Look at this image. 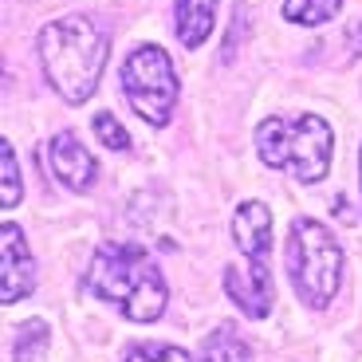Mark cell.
I'll return each instance as SVG.
<instances>
[{
    "instance_id": "obj_1",
    "label": "cell",
    "mask_w": 362,
    "mask_h": 362,
    "mask_svg": "<svg viewBox=\"0 0 362 362\" xmlns=\"http://www.w3.org/2000/svg\"><path fill=\"white\" fill-rule=\"evenodd\" d=\"M87 291L122 308V315L134 319V323H154L165 311V296H170L150 252L138 245H127V240L103 245L90 256Z\"/></svg>"
},
{
    "instance_id": "obj_2",
    "label": "cell",
    "mask_w": 362,
    "mask_h": 362,
    "mask_svg": "<svg viewBox=\"0 0 362 362\" xmlns=\"http://www.w3.org/2000/svg\"><path fill=\"white\" fill-rule=\"evenodd\" d=\"M44 75L67 103H87L107 67V36L87 16H64L40 32Z\"/></svg>"
},
{
    "instance_id": "obj_3",
    "label": "cell",
    "mask_w": 362,
    "mask_h": 362,
    "mask_svg": "<svg viewBox=\"0 0 362 362\" xmlns=\"http://www.w3.org/2000/svg\"><path fill=\"white\" fill-rule=\"evenodd\" d=\"M256 150L272 170H288L299 181H323L331 165V127L319 115L264 118L256 127Z\"/></svg>"
},
{
    "instance_id": "obj_4",
    "label": "cell",
    "mask_w": 362,
    "mask_h": 362,
    "mask_svg": "<svg viewBox=\"0 0 362 362\" xmlns=\"http://www.w3.org/2000/svg\"><path fill=\"white\" fill-rule=\"evenodd\" d=\"M288 272L303 303L327 308L343 284V245L319 221H296L288 240Z\"/></svg>"
},
{
    "instance_id": "obj_5",
    "label": "cell",
    "mask_w": 362,
    "mask_h": 362,
    "mask_svg": "<svg viewBox=\"0 0 362 362\" xmlns=\"http://www.w3.org/2000/svg\"><path fill=\"white\" fill-rule=\"evenodd\" d=\"M122 95L146 122H170V110L177 103V75L170 55L158 44H138L122 64Z\"/></svg>"
},
{
    "instance_id": "obj_6",
    "label": "cell",
    "mask_w": 362,
    "mask_h": 362,
    "mask_svg": "<svg viewBox=\"0 0 362 362\" xmlns=\"http://www.w3.org/2000/svg\"><path fill=\"white\" fill-rule=\"evenodd\" d=\"M225 296L236 308L252 319H264L276 303V284H272L268 260H252L245 256V264H228L225 272Z\"/></svg>"
},
{
    "instance_id": "obj_7",
    "label": "cell",
    "mask_w": 362,
    "mask_h": 362,
    "mask_svg": "<svg viewBox=\"0 0 362 362\" xmlns=\"http://www.w3.org/2000/svg\"><path fill=\"white\" fill-rule=\"evenodd\" d=\"M36 288V260L24 245V233L16 225L0 228V299L16 303Z\"/></svg>"
},
{
    "instance_id": "obj_8",
    "label": "cell",
    "mask_w": 362,
    "mask_h": 362,
    "mask_svg": "<svg viewBox=\"0 0 362 362\" xmlns=\"http://www.w3.org/2000/svg\"><path fill=\"white\" fill-rule=\"evenodd\" d=\"M47 162H52V173L59 177V185H67V189H75V193H87L90 185H95V177H99V165H95L90 150L71 134V130L52 138Z\"/></svg>"
},
{
    "instance_id": "obj_9",
    "label": "cell",
    "mask_w": 362,
    "mask_h": 362,
    "mask_svg": "<svg viewBox=\"0 0 362 362\" xmlns=\"http://www.w3.org/2000/svg\"><path fill=\"white\" fill-rule=\"evenodd\" d=\"M233 236H236L240 256L268 260V252H272V213L260 201H245L233 217Z\"/></svg>"
},
{
    "instance_id": "obj_10",
    "label": "cell",
    "mask_w": 362,
    "mask_h": 362,
    "mask_svg": "<svg viewBox=\"0 0 362 362\" xmlns=\"http://www.w3.org/2000/svg\"><path fill=\"white\" fill-rule=\"evenodd\" d=\"M213 16H217V0H177V40L185 47H201L213 32Z\"/></svg>"
},
{
    "instance_id": "obj_11",
    "label": "cell",
    "mask_w": 362,
    "mask_h": 362,
    "mask_svg": "<svg viewBox=\"0 0 362 362\" xmlns=\"http://www.w3.org/2000/svg\"><path fill=\"white\" fill-rule=\"evenodd\" d=\"M201 362H252V346L240 339V331H236L233 323H225L205 339Z\"/></svg>"
},
{
    "instance_id": "obj_12",
    "label": "cell",
    "mask_w": 362,
    "mask_h": 362,
    "mask_svg": "<svg viewBox=\"0 0 362 362\" xmlns=\"http://www.w3.org/2000/svg\"><path fill=\"white\" fill-rule=\"evenodd\" d=\"M339 8H343V0H284V20L315 28V24L335 20Z\"/></svg>"
},
{
    "instance_id": "obj_13",
    "label": "cell",
    "mask_w": 362,
    "mask_h": 362,
    "mask_svg": "<svg viewBox=\"0 0 362 362\" xmlns=\"http://www.w3.org/2000/svg\"><path fill=\"white\" fill-rule=\"evenodd\" d=\"M47 351V323L32 319L16 331V346H12V362H40Z\"/></svg>"
},
{
    "instance_id": "obj_14",
    "label": "cell",
    "mask_w": 362,
    "mask_h": 362,
    "mask_svg": "<svg viewBox=\"0 0 362 362\" xmlns=\"http://www.w3.org/2000/svg\"><path fill=\"white\" fill-rule=\"evenodd\" d=\"M122 362H193V358H189V351L170 346V343H134V346H127Z\"/></svg>"
},
{
    "instance_id": "obj_15",
    "label": "cell",
    "mask_w": 362,
    "mask_h": 362,
    "mask_svg": "<svg viewBox=\"0 0 362 362\" xmlns=\"http://www.w3.org/2000/svg\"><path fill=\"white\" fill-rule=\"evenodd\" d=\"M0 158H4V209H16L20 201V170H16V150L12 142H0Z\"/></svg>"
},
{
    "instance_id": "obj_16",
    "label": "cell",
    "mask_w": 362,
    "mask_h": 362,
    "mask_svg": "<svg viewBox=\"0 0 362 362\" xmlns=\"http://www.w3.org/2000/svg\"><path fill=\"white\" fill-rule=\"evenodd\" d=\"M95 134H99V142L110 146V150H127V146H130V134L118 127V118L107 115V110H103V115H95Z\"/></svg>"
},
{
    "instance_id": "obj_17",
    "label": "cell",
    "mask_w": 362,
    "mask_h": 362,
    "mask_svg": "<svg viewBox=\"0 0 362 362\" xmlns=\"http://www.w3.org/2000/svg\"><path fill=\"white\" fill-rule=\"evenodd\" d=\"M346 44H351V55H362V20L346 32Z\"/></svg>"
}]
</instances>
